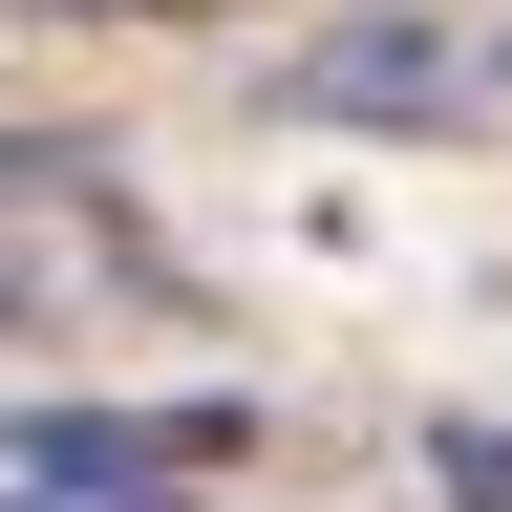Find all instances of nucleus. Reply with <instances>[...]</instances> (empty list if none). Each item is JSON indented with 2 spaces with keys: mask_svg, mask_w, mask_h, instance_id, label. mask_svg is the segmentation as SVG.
Masks as SVG:
<instances>
[{
  "mask_svg": "<svg viewBox=\"0 0 512 512\" xmlns=\"http://www.w3.org/2000/svg\"><path fill=\"white\" fill-rule=\"evenodd\" d=\"M43 22H256V0H43Z\"/></svg>",
  "mask_w": 512,
  "mask_h": 512,
  "instance_id": "20e7f679",
  "label": "nucleus"
},
{
  "mask_svg": "<svg viewBox=\"0 0 512 512\" xmlns=\"http://www.w3.org/2000/svg\"><path fill=\"white\" fill-rule=\"evenodd\" d=\"M235 406L214 384H171V406H22L0 427V512H192V491H235Z\"/></svg>",
  "mask_w": 512,
  "mask_h": 512,
  "instance_id": "f03ea898",
  "label": "nucleus"
},
{
  "mask_svg": "<svg viewBox=\"0 0 512 512\" xmlns=\"http://www.w3.org/2000/svg\"><path fill=\"white\" fill-rule=\"evenodd\" d=\"M427 491L448 512H512V427H427Z\"/></svg>",
  "mask_w": 512,
  "mask_h": 512,
  "instance_id": "7ed1b4c3",
  "label": "nucleus"
},
{
  "mask_svg": "<svg viewBox=\"0 0 512 512\" xmlns=\"http://www.w3.org/2000/svg\"><path fill=\"white\" fill-rule=\"evenodd\" d=\"M150 299H171V235L128 214V171L86 128H0V342H86Z\"/></svg>",
  "mask_w": 512,
  "mask_h": 512,
  "instance_id": "f257e3e1",
  "label": "nucleus"
}]
</instances>
